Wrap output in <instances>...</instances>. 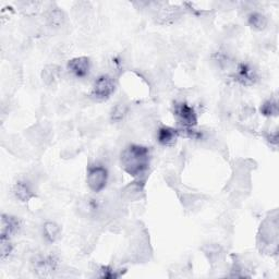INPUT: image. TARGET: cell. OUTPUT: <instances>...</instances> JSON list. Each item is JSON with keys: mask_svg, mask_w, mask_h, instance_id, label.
Returning a JSON list of instances; mask_svg holds the SVG:
<instances>
[{"mask_svg": "<svg viewBox=\"0 0 279 279\" xmlns=\"http://www.w3.org/2000/svg\"><path fill=\"white\" fill-rule=\"evenodd\" d=\"M127 110H128V107L127 105L122 104V102H120V104H117L114 108H113V112H112V120L113 121H121L123 119L124 115L127 114Z\"/></svg>", "mask_w": 279, "mask_h": 279, "instance_id": "obj_15", "label": "cell"}, {"mask_svg": "<svg viewBox=\"0 0 279 279\" xmlns=\"http://www.w3.org/2000/svg\"><path fill=\"white\" fill-rule=\"evenodd\" d=\"M173 113L176 118L182 126V129H194L197 124V116L193 107L187 102H176Z\"/></svg>", "mask_w": 279, "mask_h": 279, "instance_id": "obj_4", "label": "cell"}, {"mask_svg": "<svg viewBox=\"0 0 279 279\" xmlns=\"http://www.w3.org/2000/svg\"><path fill=\"white\" fill-rule=\"evenodd\" d=\"M68 70L73 76L79 79H83L89 76L91 71V60L87 57L73 58L68 62Z\"/></svg>", "mask_w": 279, "mask_h": 279, "instance_id": "obj_7", "label": "cell"}, {"mask_svg": "<svg viewBox=\"0 0 279 279\" xmlns=\"http://www.w3.org/2000/svg\"><path fill=\"white\" fill-rule=\"evenodd\" d=\"M99 208V204L97 200L94 199H87L85 202H83L82 206H81V211L86 213L87 215H92L94 213H96Z\"/></svg>", "mask_w": 279, "mask_h": 279, "instance_id": "obj_16", "label": "cell"}, {"mask_svg": "<svg viewBox=\"0 0 279 279\" xmlns=\"http://www.w3.org/2000/svg\"><path fill=\"white\" fill-rule=\"evenodd\" d=\"M248 23L255 31H263L267 26V19L260 12H252L248 17Z\"/></svg>", "mask_w": 279, "mask_h": 279, "instance_id": "obj_12", "label": "cell"}, {"mask_svg": "<svg viewBox=\"0 0 279 279\" xmlns=\"http://www.w3.org/2000/svg\"><path fill=\"white\" fill-rule=\"evenodd\" d=\"M233 78L242 85H253L258 81V73L248 63H239L234 69Z\"/></svg>", "mask_w": 279, "mask_h": 279, "instance_id": "obj_6", "label": "cell"}, {"mask_svg": "<svg viewBox=\"0 0 279 279\" xmlns=\"http://www.w3.org/2000/svg\"><path fill=\"white\" fill-rule=\"evenodd\" d=\"M179 130L171 127H161L157 132V141L160 145L169 146L172 145L179 136Z\"/></svg>", "mask_w": 279, "mask_h": 279, "instance_id": "obj_9", "label": "cell"}, {"mask_svg": "<svg viewBox=\"0 0 279 279\" xmlns=\"http://www.w3.org/2000/svg\"><path fill=\"white\" fill-rule=\"evenodd\" d=\"M57 75H58V70H56V68L53 67V65H50V67L44 70L43 80L45 81L47 84H51L54 82V80L57 78Z\"/></svg>", "mask_w": 279, "mask_h": 279, "instance_id": "obj_18", "label": "cell"}, {"mask_svg": "<svg viewBox=\"0 0 279 279\" xmlns=\"http://www.w3.org/2000/svg\"><path fill=\"white\" fill-rule=\"evenodd\" d=\"M120 275L117 273L115 269L109 266H102L100 268V277L101 278H107V279H112V278H118Z\"/></svg>", "mask_w": 279, "mask_h": 279, "instance_id": "obj_19", "label": "cell"}, {"mask_svg": "<svg viewBox=\"0 0 279 279\" xmlns=\"http://www.w3.org/2000/svg\"><path fill=\"white\" fill-rule=\"evenodd\" d=\"M86 182L93 192H100L107 186L108 170L101 165L90 166L87 169Z\"/></svg>", "mask_w": 279, "mask_h": 279, "instance_id": "obj_2", "label": "cell"}, {"mask_svg": "<svg viewBox=\"0 0 279 279\" xmlns=\"http://www.w3.org/2000/svg\"><path fill=\"white\" fill-rule=\"evenodd\" d=\"M21 227L20 220L11 215L3 214L2 216V228H0V239H10Z\"/></svg>", "mask_w": 279, "mask_h": 279, "instance_id": "obj_8", "label": "cell"}, {"mask_svg": "<svg viewBox=\"0 0 279 279\" xmlns=\"http://www.w3.org/2000/svg\"><path fill=\"white\" fill-rule=\"evenodd\" d=\"M58 260L53 255H41L35 258L33 269L36 274L42 277L50 276L57 269Z\"/></svg>", "mask_w": 279, "mask_h": 279, "instance_id": "obj_5", "label": "cell"}, {"mask_svg": "<svg viewBox=\"0 0 279 279\" xmlns=\"http://www.w3.org/2000/svg\"><path fill=\"white\" fill-rule=\"evenodd\" d=\"M13 194L16 195L17 199L21 202H28L32 197H34L33 190L28 186V183L24 181H18L13 186Z\"/></svg>", "mask_w": 279, "mask_h": 279, "instance_id": "obj_10", "label": "cell"}, {"mask_svg": "<svg viewBox=\"0 0 279 279\" xmlns=\"http://www.w3.org/2000/svg\"><path fill=\"white\" fill-rule=\"evenodd\" d=\"M60 232H61L60 227L54 222H47L43 226L44 238H45L46 241H48L49 243H54V242H56L58 239H59Z\"/></svg>", "mask_w": 279, "mask_h": 279, "instance_id": "obj_11", "label": "cell"}, {"mask_svg": "<svg viewBox=\"0 0 279 279\" xmlns=\"http://www.w3.org/2000/svg\"><path fill=\"white\" fill-rule=\"evenodd\" d=\"M121 166L132 177L143 175L150 165V150L143 145L132 144L121 154Z\"/></svg>", "mask_w": 279, "mask_h": 279, "instance_id": "obj_1", "label": "cell"}, {"mask_svg": "<svg viewBox=\"0 0 279 279\" xmlns=\"http://www.w3.org/2000/svg\"><path fill=\"white\" fill-rule=\"evenodd\" d=\"M64 21H65L64 13L59 9H55L53 11H50V13L48 14V23L51 27L54 28L61 27L64 23Z\"/></svg>", "mask_w": 279, "mask_h": 279, "instance_id": "obj_13", "label": "cell"}, {"mask_svg": "<svg viewBox=\"0 0 279 279\" xmlns=\"http://www.w3.org/2000/svg\"><path fill=\"white\" fill-rule=\"evenodd\" d=\"M115 91V80L108 75H102L94 81L91 95L94 98H96L98 100H106L112 96Z\"/></svg>", "mask_w": 279, "mask_h": 279, "instance_id": "obj_3", "label": "cell"}, {"mask_svg": "<svg viewBox=\"0 0 279 279\" xmlns=\"http://www.w3.org/2000/svg\"><path fill=\"white\" fill-rule=\"evenodd\" d=\"M261 113L267 117H275L278 115V102L275 99H269L264 102L261 107Z\"/></svg>", "mask_w": 279, "mask_h": 279, "instance_id": "obj_14", "label": "cell"}, {"mask_svg": "<svg viewBox=\"0 0 279 279\" xmlns=\"http://www.w3.org/2000/svg\"><path fill=\"white\" fill-rule=\"evenodd\" d=\"M0 255H2V260L5 261L9 258L12 253L13 247L10 242V239H0Z\"/></svg>", "mask_w": 279, "mask_h": 279, "instance_id": "obj_17", "label": "cell"}]
</instances>
